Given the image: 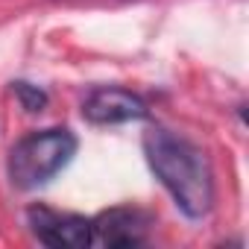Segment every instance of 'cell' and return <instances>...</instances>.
<instances>
[{"label":"cell","instance_id":"3957f363","mask_svg":"<svg viewBox=\"0 0 249 249\" xmlns=\"http://www.w3.org/2000/svg\"><path fill=\"white\" fill-rule=\"evenodd\" d=\"M27 223L33 234L53 249H85L94 243L91 217H82V214L56 211L50 205H33L27 211Z\"/></svg>","mask_w":249,"mask_h":249},{"label":"cell","instance_id":"8992f818","mask_svg":"<svg viewBox=\"0 0 249 249\" xmlns=\"http://www.w3.org/2000/svg\"><path fill=\"white\" fill-rule=\"evenodd\" d=\"M12 91H15V97L21 100V106L27 108V111H41L44 106H47V94L38 88V85H30V82H15L12 85Z\"/></svg>","mask_w":249,"mask_h":249},{"label":"cell","instance_id":"6da1fadb","mask_svg":"<svg viewBox=\"0 0 249 249\" xmlns=\"http://www.w3.org/2000/svg\"><path fill=\"white\" fill-rule=\"evenodd\" d=\"M144 159L161 188L170 194L173 205L188 220H205L214 208V170L208 156L164 126L144 132Z\"/></svg>","mask_w":249,"mask_h":249},{"label":"cell","instance_id":"277c9868","mask_svg":"<svg viewBox=\"0 0 249 249\" xmlns=\"http://www.w3.org/2000/svg\"><path fill=\"white\" fill-rule=\"evenodd\" d=\"M150 114L147 103L120 85H100L91 88L88 97L82 100V117L94 126H120V123L144 120Z\"/></svg>","mask_w":249,"mask_h":249},{"label":"cell","instance_id":"7a4b0ae2","mask_svg":"<svg viewBox=\"0 0 249 249\" xmlns=\"http://www.w3.org/2000/svg\"><path fill=\"white\" fill-rule=\"evenodd\" d=\"M76 135L65 126H50L24 135L12 150L6 161L9 182L18 191H36L53 182L76 156Z\"/></svg>","mask_w":249,"mask_h":249},{"label":"cell","instance_id":"5b68a950","mask_svg":"<svg viewBox=\"0 0 249 249\" xmlns=\"http://www.w3.org/2000/svg\"><path fill=\"white\" fill-rule=\"evenodd\" d=\"M150 226H153L150 214H144L135 205H114V208H106L97 217H91L94 243H103L111 249H126V246L144 243Z\"/></svg>","mask_w":249,"mask_h":249}]
</instances>
